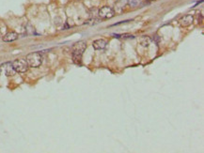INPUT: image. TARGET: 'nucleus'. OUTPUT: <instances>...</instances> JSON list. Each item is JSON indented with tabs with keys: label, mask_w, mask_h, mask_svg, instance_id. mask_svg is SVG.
Returning <instances> with one entry per match:
<instances>
[{
	"label": "nucleus",
	"mask_w": 204,
	"mask_h": 153,
	"mask_svg": "<svg viewBox=\"0 0 204 153\" xmlns=\"http://www.w3.org/2000/svg\"><path fill=\"white\" fill-rule=\"evenodd\" d=\"M148 1H153V0H148Z\"/></svg>",
	"instance_id": "9b49d317"
},
{
	"label": "nucleus",
	"mask_w": 204,
	"mask_h": 153,
	"mask_svg": "<svg viewBox=\"0 0 204 153\" xmlns=\"http://www.w3.org/2000/svg\"><path fill=\"white\" fill-rule=\"evenodd\" d=\"M150 43H151V39H150V38L145 37V38L141 41V44H142L143 46H149Z\"/></svg>",
	"instance_id": "9d476101"
},
{
	"label": "nucleus",
	"mask_w": 204,
	"mask_h": 153,
	"mask_svg": "<svg viewBox=\"0 0 204 153\" xmlns=\"http://www.w3.org/2000/svg\"><path fill=\"white\" fill-rule=\"evenodd\" d=\"M86 48H87V43L85 41H79L74 44L73 50V59L74 63L81 64L82 56H83Z\"/></svg>",
	"instance_id": "f257e3e1"
},
{
	"label": "nucleus",
	"mask_w": 204,
	"mask_h": 153,
	"mask_svg": "<svg viewBox=\"0 0 204 153\" xmlns=\"http://www.w3.org/2000/svg\"><path fill=\"white\" fill-rule=\"evenodd\" d=\"M2 68H3V70H4V73L7 76H12V75H14V73L16 72L13 69L12 63H6L2 66Z\"/></svg>",
	"instance_id": "423d86ee"
},
{
	"label": "nucleus",
	"mask_w": 204,
	"mask_h": 153,
	"mask_svg": "<svg viewBox=\"0 0 204 153\" xmlns=\"http://www.w3.org/2000/svg\"><path fill=\"white\" fill-rule=\"evenodd\" d=\"M194 22V16L191 15V14H186V15L182 16V18L179 20V24H181V26L182 27H187L189 26H191Z\"/></svg>",
	"instance_id": "39448f33"
},
{
	"label": "nucleus",
	"mask_w": 204,
	"mask_h": 153,
	"mask_svg": "<svg viewBox=\"0 0 204 153\" xmlns=\"http://www.w3.org/2000/svg\"><path fill=\"white\" fill-rule=\"evenodd\" d=\"M98 15L102 19H111L115 16V10L109 6H105L99 9Z\"/></svg>",
	"instance_id": "20e7f679"
},
{
	"label": "nucleus",
	"mask_w": 204,
	"mask_h": 153,
	"mask_svg": "<svg viewBox=\"0 0 204 153\" xmlns=\"http://www.w3.org/2000/svg\"><path fill=\"white\" fill-rule=\"evenodd\" d=\"M106 41L105 40H97L93 42V48L96 49V50H102L103 48H105L106 46Z\"/></svg>",
	"instance_id": "6e6552de"
},
{
	"label": "nucleus",
	"mask_w": 204,
	"mask_h": 153,
	"mask_svg": "<svg viewBox=\"0 0 204 153\" xmlns=\"http://www.w3.org/2000/svg\"><path fill=\"white\" fill-rule=\"evenodd\" d=\"M27 62L28 64V66L31 68H37L39 66H41V64L42 63V56L40 53H30L27 56Z\"/></svg>",
	"instance_id": "f03ea898"
},
{
	"label": "nucleus",
	"mask_w": 204,
	"mask_h": 153,
	"mask_svg": "<svg viewBox=\"0 0 204 153\" xmlns=\"http://www.w3.org/2000/svg\"><path fill=\"white\" fill-rule=\"evenodd\" d=\"M139 3H140L139 0H129V1H128V4L130 5L131 7H133V8L137 7L139 5Z\"/></svg>",
	"instance_id": "1a4fd4ad"
},
{
	"label": "nucleus",
	"mask_w": 204,
	"mask_h": 153,
	"mask_svg": "<svg viewBox=\"0 0 204 153\" xmlns=\"http://www.w3.org/2000/svg\"><path fill=\"white\" fill-rule=\"evenodd\" d=\"M12 65L13 67L14 70L17 72H20V73L26 72L28 70V67H29L27 62V60L24 58H19V59L14 60V61L12 63Z\"/></svg>",
	"instance_id": "7ed1b4c3"
},
{
	"label": "nucleus",
	"mask_w": 204,
	"mask_h": 153,
	"mask_svg": "<svg viewBox=\"0 0 204 153\" xmlns=\"http://www.w3.org/2000/svg\"><path fill=\"white\" fill-rule=\"evenodd\" d=\"M17 39H18V34L16 33V32H9V33L4 35L3 41H4L5 42H12V41H16Z\"/></svg>",
	"instance_id": "0eeeda50"
}]
</instances>
